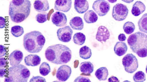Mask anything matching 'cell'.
I'll return each mask as SVG.
<instances>
[{"label":"cell","mask_w":147,"mask_h":82,"mask_svg":"<svg viewBox=\"0 0 147 82\" xmlns=\"http://www.w3.org/2000/svg\"><path fill=\"white\" fill-rule=\"evenodd\" d=\"M45 57L49 62L56 65L66 64L71 60V50L66 45L57 44L50 46L45 51Z\"/></svg>","instance_id":"cell-1"},{"label":"cell","mask_w":147,"mask_h":82,"mask_svg":"<svg viewBox=\"0 0 147 82\" xmlns=\"http://www.w3.org/2000/svg\"><path fill=\"white\" fill-rule=\"evenodd\" d=\"M31 4L29 0H12L10 2L9 13L13 22L20 23L30 15Z\"/></svg>","instance_id":"cell-2"},{"label":"cell","mask_w":147,"mask_h":82,"mask_svg":"<svg viewBox=\"0 0 147 82\" xmlns=\"http://www.w3.org/2000/svg\"><path fill=\"white\" fill-rule=\"evenodd\" d=\"M46 39L42 33L33 31L26 33L23 38V46L25 50L31 53H38L43 48Z\"/></svg>","instance_id":"cell-3"},{"label":"cell","mask_w":147,"mask_h":82,"mask_svg":"<svg viewBox=\"0 0 147 82\" xmlns=\"http://www.w3.org/2000/svg\"><path fill=\"white\" fill-rule=\"evenodd\" d=\"M127 42L131 49L139 57L147 56V35L138 32L131 34Z\"/></svg>","instance_id":"cell-4"},{"label":"cell","mask_w":147,"mask_h":82,"mask_svg":"<svg viewBox=\"0 0 147 82\" xmlns=\"http://www.w3.org/2000/svg\"><path fill=\"white\" fill-rule=\"evenodd\" d=\"M30 75V70L26 66L20 64L9 68L4 81L27 82Z\"/></svg>","instance_id":"cell-5"},{"label":"cell","mask_w":147,"mask_h":82,"mask_svg":"<svg viewBox=\"0 0 147 82\" xmlns=\"http://www.w3.org/2000/svg\"><path fill=\"white\" fill-rule=\"evenodd\" d=\"M122 64L125 71L129 73L135 72L139 66L137 58L132 54H128L124 56L122 59Z\"/></svg>","instance_id":"cell-6"},{"label":"cell","mask_w":147,"mask_h":82,"mask_svg":"<svg viewBox=\"0 0 147 82\" xmlns=\"http://www.w3.org/2000/svg\"><path fill=\"white\" fill-rule=\"evenodd\" d=\"M129 11L127 6L121 3H117L113 7V17L117 21H123L127 17Z\"/></svg>","instance_id":"cell-7"},{"label":"cell","mask_w":147,"mask_h":82,"mask_svg":"<svg viewBox=\"0 0 147 82\" xmlns=\"http://www.w3.org/2000/svg\"><path fill=\"white\" fill-rule=\"evenodd\" d=\"M92 8L100 17H103L108 13L110 5L105 0H96L93 3Z\"/></svg>","instance_id":"cell-8"},{"label":"cell","mask_w":147,"mask_h":82,"mask_svg":"<svg viewBox=\"0 0 147 82\" xmlns=\"http://www.w3.org/2000/svg\"><path fill=\"white\" fill-rule=\"evenodd\" d=\"M57 36L59 40L61 42L67 43L71 40L73 31L70 27L68 26L59 29L57 31Z\"/></svg>","instance_id":"cell-9"},{"label":"cell","mask_w":147,"mask_h":82,"mask_svg":"<svg viewBox=\"0 0 147 82\" xmlns=\"http://www.w3.org/2000/svg\"><path fill=\"white\" fill-rule=\"evenodd\" d=\"M71 72V68L69 66L65 65H62L57 70L56 78L60 81H65L70 77Z\"/></svg>","instance_id":"cell-10"},{"label":"cell","mask_w":147,"mask_h":82,"mask_svg":"<svg viewBox=\"0 0 147 82\" xmlns=\"http://www.w3.org/2000/svg\"><path fill=\"white\" fill-rule=\"evenodd\" d=\"M53 24L58 27H62L67 25V18L65 15L59 11H56L52 17Z\"/></svg>","instance_id":"cell-11"},{"label":"cell","mask_w":147,"mask_h":82,"mask_svg":"<svg viewBox=\"0 0 147 82\" xmlns=\"http://www.w3.org/2000/svg\"><path fill=\"white\" fill-rule=\"evenodd\" d=\"M110 32L108 29L104 26H100L98 28L96 35V39L99 42L103 43L109 39Z\"/></svg>","instance_id":"cell-12"},{"label":"cell","mask_w":147,"mask_h":82,"mask_svg":"<svg viewBox=\"0 0 147 82\" xmlns=\"http://www.w3.org/2000/svg\"><path fill=\"white\" fill-rule=\"evenodd\" d=\"M71 0H56L54 9L57 11L67 13L71 9Z\"/></svg>","instance_id":"cell-13"},{"label":"cell","mask_w":147,"mask_h":82,"mask_svg":"<svg viewBox=\"0 0 147 82\" xmlns=\"http://www.w3.org/2000/svg\"><path fill=\"white\" fill-rule=\"evenodd\" d=\"M23 54L20 51L16 50L11 52L9 56L10 64L12 66L20 64L23 59Z\"/></svg>","instance_id":"cell-14"},{"label":"cell","mask_w":147,"mask_h":82,"mask_svg":"<svg viewBox=\"0 0 147 82\" xmlns=\"http://www.w3.org/2000/svg\"><path fill=\"white\" fill-rule=\"evenodd\" d=\"M74 8L77 12L83 14L89 9V4L87 0H75Z\"/></svg>","instance_id":"cell-15"},{"label":"cell","mask_w":147,"mask_h":82,"mask_svg":"<svg viewBox=\"0 0 147 82\" xmlns=\"http://www.w3.org/2000/svg\"><path fill=\"white\" fill-rule=\"evenodd\" d=\"M24 62L28 66H37L40 64L41 58L37 55L30 54L25 57Z\"/></svg>","instance_id":"cell-16"},{"label":"cell","mask_w":147,"mask_h":82,"mask_svg":"<svg viewBox=\"0 0 147 82\" xmlns=\"http://www.w3.org/2000/svg\"><path fill=\"white\" fill-rule=\"evenodd\" d=\"M33 5L35 9L38 12L46 11L50 9L47 0H35Z\"/></svg>","instance_id":"cell-17"},{"label":"cell","mask_w":147,"mask_h":82,"mask_svg":"<svg viewBox=\"0 0 147 82\" xmlns=\"http://www.w3.org/2000/svg\"><path fill=\"white\" fill-rule=\"evenodd\" d=\"M146 8L145 5L142 2L137 1L133 5L131 13L133 16L138 17L144 12Z\"/></svg>","instance_id":"cell-18"},{"label":"cell","mask_w":147,"mask_h":82,"mask_svg":"<svg viewBox=\"0 0 147 82\" xmlns=\"http://www.w3.org/2000/svg\"><path fill=\"white\" fill-rule=\"evenodd\" d=\"M69 24L73 30H81L84 27L82 19L79 17H75L73 18L70 20Z\"/></svg>","instance_id":"cell-19"},{"label":"cell","mask_w":147,"mask_h":82,"mask_svg":"<svg viewBox=\"0 0 147 82\" xmlns=\"http://www.w3.org/2000/svg\"><path fill=\"white\" fill-rule=\"evenodd\" d=\"M127 49V46L126 44L124 42H117L114 48L115 53L119 56L125 54L126 53Z\"/></svg>","instance_id":"cell-20"},{"label":"cell","mask_w":147,"mask_h":82,"mask_svg":"<svg viewBox=\"0 0 147 82\" xmlns=\"http://www.w3.org/2000/svg\"><path fill=\"white\" fill-rule=\"evenodd\" d=\"M94 67L90 62H85L81 63L80 68V71L82 73L90 74L94 71Z\"/></svg>","instance_id":"cell-21"},{"label":"cell","mask_w":147,"mask_h":82,"mask_svg":"<svg viewBox=\"0 0 147 82\" xmlns=\"http://www.w3.org/2000/svg\"><path fill=\"white\" fill-rule=\"evenodd\" d=\"M95 75L99 81H105L109 75L108 69L106 67H101L97 69Z\"/></svg>","instance_id":"cell-22"},{"label":"cell","mask_w":147,"mask_h":82,"mask_svg":"<svg viewBox=\"0 0 147 82\" xmlns=\"http://www.w3.org/2000/svg\"><path fill=\"white\" fill-rule=\"evenodd\" d=\"M84 19L86 22L90 24L96 22L98 19V17L93 10H90L85 13Z\"/></svg>","instance_id":"cell-23"},{"label":"cell","mask_w":147,"mask_h":82,"mask_svg":"<svg viewBox=\"0 0 147 82\" xmlns=\"http://www.w3.org/2000/svg\"><path fill=\"white\" fill-rule=\"evenodd\" d=\"M79 55L82 59L85 60L89 59L92 56L91 50L89 47L84 46L80 48Z\"/></svg>","instance_id":"cell-24"},{"label":"cell","mask_w":147,"mask_h":82,"mask_svg":"<svg viewBox=\"0 0 147 82\" xmlns=\"http://www.w3.org/2000/svg\"><path fill=\"white\" fill-rule=\"evenodd\" d=\"M138 24L140 30L147 34V13L144 14L139 20Z\"/></svg>","instance_id":"cell-25"},{"label":"cell","mask_w":147,"mask_h":82,"mask_svg":"<svg viewBox=\"0 0 147 82\" xmlns=\"http://www.w3.org/2000/svg\"><path fill=\"white\" fill-rule=\"evenodd\" d=\"M86 37L82 33L79 32L75 34L73 37V41L74 43L78 45L83 44L86 40Z\"/></svg>","instance_id":"cell-26"},{"label":"cell","mask_w":147,"mask_h":82,"mask_svg":"<svg viewBox=\"0 0 147 82\" xmlns=\"http://www.w3.org/2000/svg\"><path fill=\"white\" fill-rule=\"evenodd\" d=\"M40 74L45 76L48 75L51 72V68L49 64L46 62H43L39 68Z\"/></svg>","instance_id":"cell-27"},{"label":"cell","mask_w":147,"mask_h":82,"mask_svg":"<svg viewBox=\"0 0 147 82\" xmlns=\"http://www.w3.org/2000/svg\"><path fill=\"white\" fill-rule=\"evenodd\" d=\"M11 32L14 36L18 38L22 36L24 33V31L22 27L17 25L11 28Z\"/></svg>","instance_id":"cell-28"},{"label":"cell","mask_w":147,"mask_h":82,"mask_svg":"<svg viewBox=\"0 0 147 82\" xmlns=\"http://www.w3.org/2000/svg\"><path fill=\"white\" fill-rule=\"evenodd\" d=\"M135 29L136 26L134 23L130 21L126 22L123 26V29L125 32L127 34L132 33Z\"/></svg>","instance_id":"cell-29"},{"label":"cell","mask_w":147,"mask_h":82,"mask_svg":"<svg viewBox=\"0 0 147 82\" xmlns=\"http://www.w3.org/2000/svg\"><path fill=\"white\" fill-rule=\"evenodd\" d=\"M133 79L136 82H144L146 79V75L142 71H138L134 75Z\"/></svg>","instance_id":"cell-30"},{"label":"cell","mask_w":147,"mask_h":82,"mask_svg":"<svg viewBox=\"0 0 147 82\" xmlns=\"http://www.w3.org/2000/svg\"><path fill=\"white\" fill-rule=\"evenodd\" d=\"M48 14L45 12H42L37 15L35 17L37 21L39 23H42L48 20Z\"/></svg>","instance_id":"cell-31"},{"label":"cell","mask_w":147,"mask_h":82,"mask_svg":"<svg viewBox=\"0 0 147 82\" xmlns=\"http://www.w3.org/2000/svg\"><path fill=\"white\" fill-rule=\"evenodd\" d=\"M8 64L9 62L6 58L1 57L0 58V68H5L8 66Z\"/></svg>","instance_id":"cell-32"},{"label":"cell","mask_w":147,"mask_h":82,"mask_svg":"<svg viewBox=\"0 0 147 82\" xmlns=\"http://www.w3.org/2000/svg\"><path fill=\"white\" fill-rule=\"evenodd\" d=\"M30 82H46L45 79L40 76L36 77L33 76L30 79Z\"/></svg>","instance_id":"cell-33"},{"label":"cell","mask_w":147,"mask_h":82,"mask_svg":"<svg viewBox=\"0 0 147 82\" xmlns=\"http://www.w3.org/2000/svg\"><path fill=\"white\" fill-rule=\"evenodd\" d=\"M74 82H91L89 78L88 77L80 76L76 78Z\"/></svg>","instance_id":"cell-34"},{"label":"cell","mask_w":147,"mask_h":82,"mask_svg":"<svg viewBox=\"0 0 147 82\" xmlns=\"http://www.w3.org/2000/svg\"><path fill=\"white\" fill-rule=\"evenodd\" d=\"M7 53L6 48L5 46L1 44L0 45V57L5 56Z\"/></svg>","instance_id":"cell-35"},{"label":"cell","mask_w":147,"mask_h":82,"mask_svg":"<svg viewBox=\"0 0 147 82\" xmlns=\"http://www.w3.org/2000/svg\"><path fill=\"white\" fill-rule=\"evenodd\" d=\"M8 70H7L5 68H0V77L3 78L7 75Z\"/></svg>","instance_id":"cell-36"},{"label":"cell","mask_w":147,"mask_h":82,"mask_svg":"<svg viewBox=\"0 0 147 82\" xmlns=\"http://www.w3.org/2000/svg\"><path fill=\"white\" fill-rule=\"evenodd\" d=\"M0 28L1 29L4 28L6 26V20L2 17H0Z\"/></svg>","instance_id":"cell-37"},{"label":"cell","mask_w":147,"mask_h":82,"mask_svg":"<svg viewBox=\"0 0 147 82\" xmlns=\"http://www.w3.org/2000/svg\"><path fill=\"white\" fill-rule=\"evenodd\" d=\"M126 39L125 34L123 33H121L118 36V39L121 42L125 41Z\"/></svg>","instance_id":"cell-38"},{"label":"cell","mask_w":147,"mask_h":82,"mask_svg":"<svg viewBox=\"0 0 147 82\" xmlns=\"http://www.w3.org/2000/svg\"><path fill=\"white\" fill-rule=\"evenodd\" d=\"M108 82H120L117 77L113 75L112 76L108 79Z\"/></svg>","instance_id":"cell-39"},{"label":"cell","mask_w":147,"mask_h":82,"mask_svg":"<svg viewBox=\"0 0 147 82\" xmlns=\"http://www.w3.org/2000/svg\"><path fill=\"white\" fill-rule=\"evenodd\" d=\"M121 1L130 4L132 3L134 0H121Z\"/></svg>","instance_id":"cell-40"},{"label":"cell","mask_w":147,"mask_h":82,"mask_svg":"<svg viewBox=\"0 0 147 82\" xmlns=\"http://www.w3.org/2000/svg\"><path fill=\"white\" fill-rule=\"evenodd\" d=\"M107 1L110 3H116L117 0H107Z\"/></svg>","instance_id":"cell-41"},{"label":"cell","mask_w":147,"mask_h":82,"mask_svg":"<svg viewBox=\"0 0 147 82\" xmlns=\"http://www.w3.org/2000/svg\"><path fill=\"white\" fill-rule=\"evenodd\" d=\"M146 73H147V65H146Z\"/></svg>","instance_id":"cell-42"}]
</instances>
